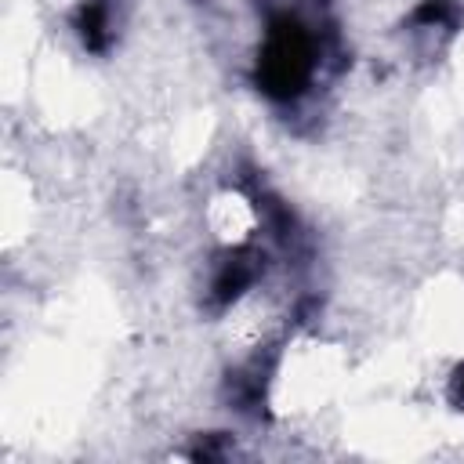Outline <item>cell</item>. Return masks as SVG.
Masks as SVG:
<instances>
[{"label":"cell","mask_w":464,"mask_h":464,"mask_svg":"<svg viewBox=\"0 0 464 464\" xmlns=\"http://www.w3.org/2000/svg\"><path fill=\"white\" fill-rule=\"evenodd\" d=\"M246 283H250V265H243V261L225 265V268H221V276H218V283H214L218 301H232V297H239Z\"/></svg>","instance_id":"3957f363"},{"label":"cell","mask_w":464,"mask_h":464,"mask_svg":"<svg viewBox=\"0 0 464 464\" xmlns=\"http://www.w3.org/2000/svg\"><path fill=\"white\" fill-rule=\"evenodd\" d=\"M457 395H460V399H464V370H460V373H457Z\"/></svg>","instance_id":"5b68a950"},{"label":"cell","mask_w":464,"mask_h":464,"mask_svg":"<svg viewBox=\"0 0 464 464\" xmlns=\"http://www.w3.org/2000/svg\"><path fill=\"white\" fill-rule=\"evenodd\" d=\"M312 76V40L308 33L290 22L279 18L268 29L261 62H257V83L265 94L272 98H294Z\"/></svg>","instance_id":"6da1fadb"},{"label":"cell","mask_w":464,"mask_h":464,"mask_svg":"<svg viewBox=\"0 0 464 464\" xmlns=\"http://www.w3.org/2000/svg\"><path fill=\"white\" fill-rule=\"evenodd\" d=\"M76 29L91 51H105V44H109V0H83L76 11Z\"/></svg>","instance_id":"7a4b0ae2"},{"label":"cell","mask_w":464,"mask_h":464,"mask_svg":"<svg viewBox=\"0 0 464 464\" xmlns=\"http://www.w3.org/2000/svg\"><path fill=\"white\" fill-rule=\"evenodd\" d=\"M446 18H450V0H424L417 7V22H424V25H435Z\"/></svg>","instance_id":"277c9868"}]
</instances>
